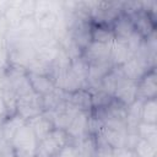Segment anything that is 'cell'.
<instances>
[{
    "mask_svg": "<svg viewBox=\"0 0 157 157\" xmlns=\"http://www.w3.org/2000/svg\"><path fill=\"white\" fill-rule=\"evenodd\" d=\"M7 85H9V82H7L6 76L4 75V72H2V71H0V92H1V91H4V90L7 87Z\"/></svg>",
    "mask_w": 157,
    "mask_h": 157,
    "instance_id": "4dcf8cb0",
    "label": "cell"
},
{
    "mask_svg": "<svg viewBox=\"0 0 157 157\" xmlns=\"http://www.w3.org/2000/svg\"><path fill=\"white\" fill-rule=\"evenodd\" d=\"M67 142H70V139L65 130L60 129H53L38 145L40 150L47 152L50 157L54 156L59 150H61Z\"/></svg>",
    "mask_w": 157,
    "mask_h": 157,
    "instance_id": "3957f363",
    "label": "cell"
},
{
    "mask_svg": "<svg viewBox=\"0 0 157 157\" xmlns=\"http://www.w3.org/2000/svg\"><path fill=\"white\" fill-rule=\"evenodd\" d=\"M96 135L101 136L112 148L125 147L126 130H117V129H112V128L101 125V128Z\"/></svg>",
    "mask_w": 157,
    "mask_h": 157,
    "instance_id": "30bf717a",
    "label": "cell"
},
{
    "mask_svg": "<svg viewBox=\"0 0 157 157\" xmlns=\"http://www.w3.org/2000/svg\"><path fill=\"white\" fill-rule=\"evenodd\" d=\"M110 47L112 44H103L98 42H91L86 49L82 52V58L90 64H97V63H104L110 60Z\"/></svg>",
    "mask_w": 157,
    "mask_h": 157,
    "instance_id": "52a82bcc",
    "label": "cell"
},
{
    "mask_svg": "<svg viewBox=\"0 0 157 157\" xmlns=\"http://www.w3.org/2000/svg\"><path fill=\"white\" fill-rule=\"evenodd\" d=\"M157 97V75L156 67L150 69L137 81V98L142 101L153 99Z\"/></svg>",
    "mask_w": 157,
    "mask_h": 157,
    "instance_id": "5b68a950",
    "label": "cell"
},
{
    "mask_svg": "<svg viewBox=\"0 0 157 157\" xmlns=\"http://www.w3.org/2000/svg\"><path fill=\"white\" fill-rule=\"evenodd\" d=\"M91 38L93 42L103 43V44H112L115 39L112 27L107 25H93L91 29Z\"/></svg>",
    "mask_w": 157,
    "mask_h": 157,
    "instance_id": "44dd1931",
    "label": "cell"
},
{
    "mask_svg": "<svg viewBox=\"0 0 157 157\" xmlns=\"http://www.w3.org/2000/svg\"><path fill=\"white\" fill-rule=\"evenodd\" d=\"M34 18H36L34 22L38 26V28H40L43 31H49L55 26L58 16L50 9V4L45 2V7L34 10Z\"/></svg>",
    "mask_w": 157,
    "mask_h": 157,
    "instance_id": "5bb4252c",
    "label": "cell"
},
{
    "mask_svg": "<svg viewBox=\"0 0 157 157\" xmlns=\"http://www.w3.org/2000/svg\"><path fill=\"white\" fill-rule=\"evenodd\" d=\"M26 123L29 125V128L34 132L38 142H40L53 129H55L53 121L50 120V118L44 112L42 114H39V115H37V117L27 120Z\"/></svg>",
    "mask_w": 157,
    "mask_h": 157,
    "instance_id": "ba28073f",
    "label": "cell"
},
{
    "mask_svg": "<svg viewBox=\"0 0 157 157\" xmlns=\"http://www.w3.org/2000/svg\"><path fill=\"white\" fill-rule=\"evenodd\" d=\"M91 93V101H92V108L93 109H98L102 107H105L107 104H109L113 99V97L108 93H105L104 91H102L101 88H93L90 90L87 88Z\"/></svg>",
    "mask_w": 157,
    "mask_h": 157,
    "instance_id": "d4e9b609",
    "label": "cell"
},
{
    "mask_svg": "<svg viewBox=\"0 0 157 157\" xmlns=\"http://www.w3.org/2000/svg\"><path fill=\"white\" fill-rule=\"evenodd\" d=\"M137 135L140 139L157 146V124L140 123L137 126Z\"/></svg>",
    "mask_w": 157,
    "mask_h": 157,
    "instance_id": "cb8c5ba5",
    "label": "cell"
},
{
    "mask_svg": "<svg viewBox=\"0 0 157 157\" xmlns=\"http://www.w3.org/2000/svg\"><path fill=\"white\" fill-rule=\"evenodd\" d=\"M123 77H124V75H123L120 67H119V66H114V67L102 78V81H101L98 88H101L102 91H104L105 93H108V94H110V96L113 97V93H114V91H115V88H117V85L119 83V81H120Z\"/></svg>",
    "mask_w": 157,
    "mask_h": 157,
    "instance_id": "ffe728a7",
    "label": "cell"
},
{
    "mask_svg": "<svg viewBox=\"0 0 157 157\" xmlns=\"http://www.w3.org/2000/svg\"><path fill=\"white\" fill-rule=\"evenodd\" d=\"M134 54L130 52L126 40L114 39L110 47V61L114 66H121L125 61H128Z\"/></svg>",
    "mask_w": 157,
    "mask_h": 157,
    "instance_id": "4fadbf2b",
    "label": "cell"
},
{
    "mask_svg": "<svg viewBox=\"0 0 157 157\" xmlns=\"http://www.w3.org/2000/svg\"><path fill=\"white\" fill-rule=\"evenodd\" d=\"M142 42H144V38H142L136 31L126 39V44H128V47H129V49H130V52H131L132 54H135V53L139 50V48L141 47Z\"/></svg>",
    "mask_w": 157,
    "mask_h": 157,
    "instance_id": "83f0119b",
    "label": "cell"
},
{
    "mask_svg": "<svg viewBox=\"0 0 157 157\" xmlns=\"http://www.w3.org/2000/svg\"><path fill=\"white\" fill-rule=\"evenodd\" d=\"M113 157H137L134 150L121 147V148H113Z\"/></svg>",
    "mask_w": 157,
    "mask_h": 157,
    "instance_id": "f1b7e54d",
    "label": "cell"
},
{
    "mask_svg": "<svg viewBox=\"0 0 157 157\" xmlns=\"http://www.w3.org/2000/svg\"><path fill=\"white\" fill-rule=\"evenodd\" d=\"M67 101L81 112H91L93 109L92 101H91V93L87 88H81L74 93H70Z\"/></svg>",
    "mask_w": 157,
    "mask_h": 157,
    "instance_id": "d6986e66",
    "label": "cell"
},
{
    "mask_svg": "<svg viewBox=\"0 0 157 157\" xmlns=\"http://www.w3.org/2000/svg\"><path fill=\"white\" fill-rule=\"evenodd\" d=\"M43 110V103H42V96L38 93L29 92L27 94L17 97L16 101V113L23 118L26 121L42 114Z\"/></svg>",
    "mask_w": 157,
    "mask_h": 157,
    "instance_id": "6da1fadb",
    "label": "cell"
},
{
    "mask_svg": "<svg viewBox=\"0 0 157 157\" xmlns=\"http://www.w3.org/2000/svg\"><path fill=\"white\" fill-rule=\"evenodd\" d=\"M144 101L137 98L132 104L128 107L126 110V131L128 132H137V126L141 123V109H142Z\"/></svg>",
    "mask_w": 157,
    "mask_h": 157,
    "instance_id": "e0dca14e",
    "label": "cell"
},
{
    "mask_svg": "<svg viewBox=\"0 0 157 157\" xmlns=\"http://www.w3.org/2000/svg\"><path fill=\"white\" fill-rule=\"evenodd\" d=\"M126 15L130 17V20H131V22L134 25L135 31L144 39H146L152 33H155L156 23H155V18L151 15L150 10L136 9V10H131V11L126 12Z\"/></svg>",
    "mask_w": 157,
    "mask_h": 157,
    "instance_id": "7a4b0ae2",
    "label": "cell"
},
{
    "mask_svg": "<svg viewBox=\"0 0 157 157\" xmlns=\"http://www.w3.org/2000/svg\"><path fill=\"white\" fill-rule=\"evenodd\" d=\"M7 65H9V53L5 48H1L0 49V71L4 72Z\"/></svg>",
    "mask_w": 157,
    "mask_h": 157,
    "instance_id": "f546056e",
    "label": "cell"
},
{
    "mask_svg": "<svg viewBox=\"0 0 157 157\" xmlns=\"http://www.w3.org/2000/svg\"><path fill=\"white\" fill-rule=\"evenodd\" d=\"M52 157H80V147L77 142H67Z\"/></svg>",
    "mask_w": 157,
    "mask_h": 157,
    "instance_id": "4316f807",
    "label": "cell"
},
{
    "mask_svg": "<svg viewBox=\"0 0 157 157\" xmlns=\"http://www.w3.org/2000/svg\"><path fill=\"white\" fill-rule=\"evenodd\" d=\"M91 29H92V23L88 21H80L77 26L74 29L72 34V42L78 47L81 52L86 49V47L92 42L91 38Z\"/></svg>",
    "mask_w": 157,
    "mask_h": 157,
    "instance_id": "9a60e30c",
    "label": "cell"
},
{
    "mask_svg": "<svg viewBox=\"0 0 157 157\" xmlns=\"http://www.w3.org/2000/svg\"><path fill=\"white\" fill-rule=\"evenodd\" d=\"M156 147L157 146H155L142 139H139L132 150L137 157H156V152H157Z\"/></svg>",
    "mask_w": 157,
    "mask_h": 157,
    "instance_id": "484cf974",
    "label": "cell"
},
{
    "mask_svg": "<svg viewBox=\"0 0 157 157\" xmlns=\"http://www.w3.org/2000/svg\"><path fill=\"white\" fill-rule=\"evenodd\" d=\"M141 121L148 124H157V101L147 99L142 103L141 109Z\"/></svg>",
    "mask_w": 157,
    "mask_h": 157,
    "instance_id": "603a6c76",
    "label": "cell"
},
{
    "mask_svg": "<svg viewBox=\"0 0 157 157\" xmlns=\"http://www.w3.org/2000/svg\"><path fill=\"white\" fill-rule=\"evenodd\" d=\"M114 67L110 60L104 63L90 64L88 65V76H87V86L91 88H98L102 78ZM87 88V87H86Z\"/></svg>",
    "mask_w": 157,
    "mask_h": 157,
    "instance_id": "9c48e42d",
    "label": "cell"
},
{
    "mask_svg": "<svg viewBox=\"0 0 157 157\" xmlns=\"http://www.w3.org/2000/svg\"><path fill=\"white\" fill-rule=\"evenodd\" d=\"M113 98L129 107L137 99V82L123 77L117 85Z\"/></svg>",
    "mask_w": 157,
    "mask_h": 157,
    "instance_id": "8992f818",
    "label": "cell"
},
{
    "mask_svg": "<svg viewBox=\"0 0 157 157\" xmlns=\"http://www.w3.org/2000/svg\"><path fill=\"white\" fill-rule=\"evenodd\" d=\"M6 113H7L6 104H5L4 99H2V97L0 96V119H1L2 117H5V115H6Z\"/></svg>",
    "mask_w": 157,
    "mask_h": 157,
    "instance_id": "1f68e13d",
    "label": "cell"
},
{
    "mask_svg": "<svg viewBox=\"0 0 157 157\" xmlns=\"http://www.w3.org/2000/svg\"><path fill=\"white\" fill-rule=\"evenodd\" d=\"M90 119L91 114L90 112H78L75 118L71 120L70 125L65 130L69 139L74 141H81L86 137L88 134V126H90Z\"/></svg>",
    "mask_w": 157,
    "mask_h": 157,
    "instance_id": "277c9868",
    "label": "cell"
},
{
    "mask_svg": "<svg viewBox=\"0 0 157 157\" xmlns=\"http://www.w3.org/2000/svg\"><path fill=\"white\" fill-rule=\"evenodd\" d=\"M112 31H113V34L117 39H123V40H126L134 32H135V28H134V25L130 20V17L121 12L112 23Z\"/></svg>",
    "mask_w": 157,
    "mask_h": 157,
    "instance_id": "8fae6325",
    "label": "cell"
},
{
    "mask_svg": "<svg viewBox=\"0 0 157 157\" xmlns=\"http://www.w3.org/2000/svg\"><path fill=\"white\" fill-rule=\"evenodd\" d=\"M70 69L83 83V87H87V76H88V63L82 58V55L70 59Z\"/></svg>",
    "mask_w": 157,
    "mask_h": 157,
    "instance_id": "7402d4cb",
    "label": "cell"
},
{
    "mask_svg": "<svg viewBox=\"0 0 157 157\" xmlns=\"http://www.w3.org/2000/svg\"><path fill=\"white\" fill-rule=\"evenodd\" d=\"M27 77H28L32 90L36 93H38L39 96H44L55 88V83L49 75H39V74L28 71Z\"/></svg>",
    "mask_w": 157,
    "mask_h": 157,
    "instance_id": "7c38bea8",
    "label": "cell"
},
{
    "mask_svg": "<svg viewBox=\"0 0 157 157\" xmlns=\"http://www.w3.org/2000/svg\"><path fill=\"white\" fill-rule=\"evenodd\" d=\"M67 98H69V93L55 87L52 92L42 96L43 110L44 112H55L65 101H67Z\"/></svg>",
    "mask_w": 157,
    "mask_h": 157,
    "instance_id": "2e32d148",
    "label": "cell"
},
{
    "mask_svg": "<svg viewBox=\"0 0 157 157\" xmlns=\"http://www.w3.org/2000/svg\"><path fill=\"white\" fill-rule=\"evenodd\" d=\"M36 157H50L47 152H44L43 150H40L39 147L37 148V153H36Z\"/></svg>",
    "mask_w": 157,
    "mask_h": 157,
    "instance_id": "d6a6232c",
    "label": "cell"
},
{
    "mask_svg": "<svg viewBox=\"0 0 157 157\" xmlns=\"http://www.w3.org/2000/svg\"><path fill=\"white\" fill-rule=\"evenodd\" d=\"M25 124H26V120L23 118H21L17 113L11 115L9 119L5 120V123L1 126V139L10 144L11 140L13 139V136L16 135V132Z\"/></svg>",
    "mask_w": 157,
    "mask_h": 157,
    "instance_id": "ac0fdd59",
    "label": "cell"
}]
</instances>
